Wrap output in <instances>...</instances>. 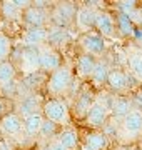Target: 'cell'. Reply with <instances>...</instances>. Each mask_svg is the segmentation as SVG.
Returning a JSON list of instances; mask_svg holds the SVG:
<instances>
[{"label":"cell","mask_w":142,"mask_h":150,"mask_svg":"<svg viewBox=\"0 0 142 150\" xmlns=\"http://www.w3.org/2000/svg\"><path fill=\"white\" fill-rule=\"evenodd\" d=\"M72 83H74L72 69L69 65H62L59 70L50 74L49 80H47V92L52 95V98H59L60 95L69 93Z\"/></svg>","instance_id":"1"},{"label":"cell","mask_w":142,"mask_h":150,"mask_svg":"<svg viewBox=\"0 0 142 150\" xmlns=\"http://www.w3.org/2000/svg\"><path fill=\"white\" fill-rule=\"evenodd\" d=\"M42 112H44V117L47 120L57 123L59 127H69V123H70L69 105L62 98H49V100H45Z\"/></svg>","instance_id":"2"},{"label":"cell","mask_w":142,"mask_h":150,"mask_svg":"<svg viewBox=\"0 0 142 150\" xmlns=\"http://www.w3.org/2000/svg\"><path fill=\"white\" fill-rule=\"evenodd\" d=\"M80 45L84 48V54H89L92 57H102L105 52V38L100 35L99 32H89V33H84L80 37Z\"/></svg>","instance_id":"3"},{"label":"cell","mask_w":142,"mask_h":150,"mask_svg":"<svg viewBox=\"0 0 142 150\" xmlns=\"http://www.w3.org/2000/svg\"><path fill=\"white\" fill-rule=\"evenodd\" d=\"M109 113H110V110L107 105H104L100 100H95L92 103V107L89 108V112H87V115H85L84 120L92 129H100V127H104L105 123H107Z\"/></svg>","instance_id":"4"},{"label":"cell","mask_w":142,"mask_h":150,"mask_svg":"<svg viewBox=\"0 0 142 150\" xmlns=\"http://www.w3.org/2000/svg\"><path fill=\"white\" fill-rule=\"evenodd\" d=\"M77 15V10H75V5L74 4H69V2H62L54 8L52 12V22H54L57 28H65L69 23H70Z\"/></svg>","instance_id":"5"},{"label":"cell","mask_w":142,"mask_h":150,"mask_svg":"<svg viewBox=\"0 0 142 150\" xmlns=\"http://www.w3.org/2000/svg\"><path fill=\"white\" fill-rule=\"evenodd\" d=\"M122 132L127 139H137L142 135V110L132 108L129 115L122 120Z\"/></svg>","instance_id":"6"},{"label":"cell","mask_w":142,"mask_h":150,"mask_svg":"<svg viewBox=\"0 0 142 150\" xmlns=\"http://www.w3.org/2000/svg\"><path fill=\"white\" fill-rule=\"evenodd\" d=\"M18 115L22 118L28 117V115H33V113H40L38 112V108L44 107V102H42V97L37 95V93H27V95H23L20 100H18Z\"/></svg>","instance_id":"7"},{"label":"cell","mask_w":142,"mask_h":150,"mask_svg":"<svg viewBox=\"0 0 142 150\" xmlns=\"http://www.w3.org/2000/svg\"><path fill=\"white\" fill-rule=\"evenodd\" d=\"M0 130L9 137H18L23 134V118L18 113H7L0 120Z\"/></svg>","instance_id":"8"},{"label":"cell","mask_w":142,"mask_h":150,"mask_svg":"<svg viewBox=\"0 0 142 150\" xmlns=\"http://www.w3.org/2000/svg\"><path fill=\"white\" fill-rule=\"evenodd\" d=\"M97 15L99 12L92 7H80L79 10H77V15H75V23L77 27L80 28L84 33H89L90 32V28L95 27V22H97Z\"/></svg>","instance_id":"9"},{"label":"cell","mask_w":142,"mask_h":150,"mask_svg":"<svg viewBox=\"0 0 142 150\" xmlns=\"http://www.w3.org/2000/svg\"><path fill=\"white\" fill-rule=\"evenodd\" d=\"M23 22L28 25V28H40L45 27L49 23L50 17L47 15V12L42 10V8H37V7H28L27 10L22 12Z\"/></svg>","instance_id":"10"},{"label":"cell","mask_w":142,"mask_h":150,"mask_svg":"<svg viewBox=\"0 0 142 150\" xmlns=\"http://www.w3.org/2000/svg\"><path fill=\"white\" fill-rule=\"evenodd\" d=\"M62 67V60L60 55L55 52L52 47H42L40 48V69L44 72H50L54 74L55 70H59Z\"/></svg>","instance_id":"11"},{"label":"cell","mask_w":142,"mask_h":150,"mask_svg":"<svg viewBox=\"0 0 142 150\" xmlns=\"http://www.w3.org/2000/svg\"><path fill=\"white\" fill-rule=\"evenodd\" d=\"M49 35L50 30L47 27H40V28H27L23 32V43L27 47H38L44 42H49Z\"/></svg>","instance_id":"12"},{"label":"cell","mask_w":142,"mask_h":150,"mask_svg":"<svg viewBox=\"0 0 142 150\" xmlns=\"http://www.w3.org/2000/svg\"><path fill=\"white\" fill-rule=\"evenodd\" d=\"M110 145L109 137L104 134V132H90V134L85 135L84 139V150H107Z\"/></svg>","instance_id":"13"},{"label":"cell","mask_w":142,"mask_h":150,"mask_svg":"<svg viewBox=\"0 0 142 150\" xmlns=\"http://www.w3.org/2000/svg\"><path fill=\"white\" fill-rule=\"evenodd\" d=\"M99 60L95 57L89 54H80L75 60V70H77V75L80 79H89L92 77L94 70H95V65H97Z\"/></svg>","instance_id":"14"},{"label":"cell","mask_w":142,"mask_h":150,"mask_svg":"<svg viewBox=\"0 0 142 150\" xmlns=\"http://www.w3.org/2000/svg\"><path fill=\"white\" fill-rule=\"evenodd\" d=\"M94 102H95V100L92 98L90 90L84 88V90L80 92V93H77V97L74 98V112H75V115L79 118H85L89 108L92 107Z\"/></svg>","instance_id":"15"},{"label":"cell","mask_w":142,"mask_h":150,"mask_svg":"<svg viewBox=\"0 0 142 150\" xmlns=\"http://www.w3.org/2000/svg\"><path fill=\"white\" fill-rule=\"evenodd\" d=\"M107 85L110 87L112 92L122 93V92H126L129 88V77H127L126 72H122L120 69H114V70H110V74H109Z\"/></svg>","instance_id":"16"},{"label":"cell","mask_w":142,"mask_h":150,"mask_svg":"<svg viewBox=\"0 0 142 150\" xmlns=\"http://www.w3.org/2000/svg\"><path fill=\"white\" fill-rule=\"evenodd\" d=\"M95 28L102 37H114L115 35V20L114 17L105 13V12H99L97 22H95Z\"/></svg>","instance_id":"17"},{"label":"cell","mask_w":142,"mask_h":150,"mask_svg":"<svg viewBox=\"0 0 142 150\" xmlns=\"http://www.w3.org/2000/svg\"><path fill=\"white\" fill-rule=\"evenodd\" d=\"M132 108H134V105H132V100L129 97L117 95V97H114V100H112V108H110V112H112L114 117L124 120V118L129 115V112H131Z\"/></svg>","instance_id":"18"},{"label":"cell","mask_w":142,"mask_h":150,"mask_svg":"<svg viewBox=\"0 0 142 150\" xmlns=\"http://www.w3.org/2000/svg\"><path fill=\"white\" fill-rule=\"evenodd\" d=\"M44 120H45V117L42 113H33V115L25 117L23 118V134L27 137H30V139L40 135V129L44 125Z\"/></svg>","instance_id":"19"},{"label":"cell","mask_w":142,"mask_h":150,"mask_svg":"<svg viewBox=\"0 0 142 150\" xmlns=\"http://www.w3.org/2000/svg\"><path fill=\"white\" fill-rule=\"evenodd\" d=\"M22 65L25 67V72H35L40 69V48L27 47L22 54Z\"/></svg>","instance_id":"20"},{"label":"cell","mask_w":142,"mask_h":150,"mask_svg":"<svg viewBox=\"0 0 142 150\" xmlns=\"http://www.w3.org/2000/svg\"><path fill=\"white\" fill-rule=\"evenodd\" d=\"M57 142H59L62 147H65L67 150H75L77 145H79V132L72 127H65L57 137Z\"/></svg>","instance_id":"21"},{"label":"cell","mask_w":142,"mask_h":150,"mask_svg":"<svg viewBox=\"0 0 142 150\" xmlns=\"http://www.w3.org/2000/svg\"><path fill=\"white\" fill-rule=\"evenodd\" d=\"M109 74H110L109 64H107V62H102V60H99L90 79H92V82L95 83V85H104V83H107Z\"/></svg>","instance_id":"22"},{"label":"cell","mask_w":142,"mask_h":150,"mask_svg":"<svg viewBox=\"0 0 142 150\" xmlns=\"http://www.w3.org/2000/svg\"><path fill=\"white\" fill-rule=\"evenodd\" d=\"M15 65L12 64V62H2L0 64V87L7 85V83H12L13 79H15Z\"/></svg>","instance_id":"23"},{"label":"cell","mask_w":142,"mask_h":150,"mask_svg":"<svg viewBox=\"0 0 142 150\" xmlns=\"http://www.w3.org/2000/svg\"><path fill=\"white\" fill-rule=\"evenodd\" d=\"M2 13H4V17H7V18H17V17L22 13V10L17 7V4L13 2V0H5L4 4H2Z\"/></svg>","instance_id":"24"},{"label":"cell","mask_w":142,"mask_h":150,"mask_svg":"<svg viewBox=\"0 0 142 150\" xmlns=\"http://www.w3.org/2000/svg\"><path fill=\"white\" fill-rule=\"evenodd\" d=\"M10 48H12L10 38L7 37L5 33H0V64L7 62V57L10 54Z\"/></svg>","instance_id":"25"},{"label":"cell","mask_w":142,"mask_h":150,"mask_svg":"<svg viewBox=\"0 0 142 150\" xmlns=\"http://www.w3.org/2000/svg\"><path fill=\"white\" fill-rule=\"evenodd\" d=\"M57 130H59V125L45 118L44 125H42V129H40V137H44V139H50V137H54V135L57 134ZM57 135H59V134H57Z\"/></svg>","instance_id":"26"},{"label":"cell","mask_w":142,"mask_h":150,"mask_svg":"<svg viewBox=\"0 0 142 150\" xmlns=\"http://www.w3.org/2000/svg\"><path fill=\"white\" fill-rule=\"evenodd\" d=\"M129 67L137 77L142 79V54H134L129 57Z\"/></svg>","instance_id":"27"},{"label":"cell","mask_w":142,"mask_h":150,"mask_svg":"<svg viewBox=\"0 0 142 150\" xmlns=\"http://www.w3.org/2000/svg\"><path fill=\"white\" fill-rule=\"evenodd\" d=\"M50 149H52V150H67L65 147H62V145H60L59 142H57V140H55V142H52V144H50Z\"/></svg>","instance_id":"28"},{"label":"cell","mask_w":142,"mask_h":150,"mask_svg":"<svg viewBox=\"0 0 142 150\" xmlns=\"http://www.w3.org/2000/svg\"><path fill=\"white\" fill-rule=\"evenodd\" d=\"M38 150H52V149H50V145H47V147H42V149H38Z\"/></svg>","instance_id":"29"},{"label":"cell","mask_w":142,"mask_h":150,"mask_svg":"<svg viewBox=\"0 0 142 150\" xmlns=\"http://www.w3.org/2000/svg\"><path fill=\"white\" fill-rule=\"evenodd\" d=\"M2 110H4V107H2V102H0V115H2Z\"/></svg>","instance_id":"30"}]
</instances>
